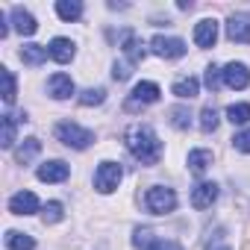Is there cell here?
I'll list each match as a JSON object with an SVG mask.
<instances>
[{
	"label": "cell",
	"mask_w": 250,
	"mask_h": 250,
	"mask_svg": "<svg viewBox=\"0 0 250 250\" xmlns=\"http://www.w3.org/2000/svg\"><path fill=\"white\" fill-rule=\"evenodd\" d=\"M9 36V24H6V15L0 12V39H6Z\"/></svg>",
	"instance_id": "cell-34"
},
{
	"label": "cell",
	"mask_w": 250,
	"mask_h": 250,
	"mask_svg": "<svg viewBox=\"0 0 250 250\" xmlns=\"http://www.w3.org/2000/svg\"><path fill=\"white\" fill-rule=\"evenodd\" d=\"M209 165H212V150H191L188 153V168L194 174H203Z\"/></svg>",
	"instance_id": "cell-23"
},
{
	"label": "cell",
	"mask_w": 250,
	"mask_h": 250,
	"mask_svg": "<svg viewBox=\"0 0 250 250\" xmlns=\"http://www.w3.org/2000/svg\"><path fill=\"white\" fill-rule=\"evenodd\" d=\"M215 200H218V186H215V183H200V186H194V191H191V206H194V209H209Z\"/></svg>",
	"instance_id": "cell-14"
},
{
	"label": "cell",
	"mask_w": 250,
	"mask_h": 250,
	"mask_svg": "<svg viewBox=\"0 0 250 250\" xmlns=\"http://www.w3.org/2000/svg\"><path fill=\"white\" fill-rule=\"evenodd\" d=\"M62 218H65V209H62V203H56V200L42 209V221H44V224H56V221H62Z\"/></svg>",
	"instance_id": "cell-29"
},
{
	"label": "cell",
	"mask_w": 250,
	"mask_h": 250,
	"mask_svg": "<svg viewBox=\"0 0 250 250\" xmlns=\"http://www.w3.org/2000/svg\"><path fill=\"white\" fill-rule=\"evenodd\" d=\"M9 212L12 215H33V212H39V197L33 191H18L9 197Z\"/></svg>",
	"instance_id": "cell-11"
},
{
	"label": "cell",
	"mask_w": 250,
	"mask_h": 250,
	"mask_svg": "<svg viewBox=\"0 0 250 250\" xmlns=\"http://www.w3.org/2000/svg\"><path fill=\"white\" fill-rule=\"evenodd\" d=\"M221 77H224V85H229V88H247V85H250V71H247V65H241V62L224 65Z\"/></svg>",
	"instance_id": "cell-9"
},
{
	"label": "cell",
	"mask_w": 250,
	"mask_h": 250,
	"mask_svg": "<svg viewBox=\"0 0 250 250\" xmlns=\"http://www.w3.org/2000/svg\"><path fill=\"white\" fill-rule=\"evenodd\" d=\"M150 50L162 59H180L186 53V42L183 39H168V36H153Z\"/></svg>",
	"instance_id": "cell-7"
},
{
	"label": "cell",
	"mask_w": 250,
	"mask_h": 250,
	"mask_svg": "<svg viewBox=\"0 0 250 250\" xmlns=\"http://www.w3.org/2000/svg\"><path fill=\"white\" fill-rule=\"evenodd\" d=\"M133 244H136L139 250H183L174 238H159V235H156L153 229H147V227H139V229H136Z\"/></svg>",
	"instance_id": "cell-6"
},
{
	"label": "cell",
	"mask_w": 250,
	"mask_h": 250,
	"mask_svg": "<svg viewBox=\"0 0 250 250\" xmlns=\"http://www.w3.org/2000/svg\"><path fill=\"white\" fill-rule=\"evenodd\" d=\"M106 100V91L103 88H85L83 94H80V103L83 106H100Z\"/></svg>",
	"instance_id": "cell-30"
},
{
	"label": "cell",
	"mask_w": 250,
	"mask_h": 250,
	"mask_svg": "<svg viewBox=\"0 0 250 250\" xmlns=\"http://www.w3.org/2000/svg\"><path fill=\"white\" fill-rule=\"evenodd\" d=\"M227 39L250 44V15H229L227 18Z\"/></svg>",
	"instance_id": "cell-10"
},
{
	"label": "cell",
	"mask_w": 250,
	"mask_h": 250,
	"mask_svg": "<svg viewBox=\"0 0 250 250\" xmlns=\"http://www.w3.org/2000/svg\"><path fill=\"white\" fill-rule=\"evenodd\" d=\"M12 24H15V30H18L21 36H33V33L39 30L36 18H33L24 6H15V9H12Z\"/></svg>",
	"instance_id": "cell-16"
},
{
	"label": "cell",
	"mask_w": 250,
	"mask_h": 250,
	"mask_svg": "<svg viewBox=\"0 0 250 250\" xmlns=\"http://www.w3.org/2000/svg\"><path fill=\"white\" fill-rule=\"evenodd\" d=\"M42 150V142L39 139H24V145L15 150V162H21V165H27V162H33V156Z\"/></svg>",
	"instance_id": "cell-22"
},
{
	"label": "cell",
	"mask_w": 250,
	"mask_h": 250,
	"mask_svg": "<svg viewBox=\"0 0 250 250\" xmlns=\"http://www.w3.org/2000/svg\"><path fill=\"white\" fill-rule=\"evenodd\" d=\"M124 142H127L130 153L142 165H156L159 156H162V142L156 139V133L147 127V124H133V127L124 133Z\"/></svg>",
	"instance_id": "cell-1"
},
{
	"label": "cell",
	"mask_w": 250,
	"mask_h": 250,
	"mask_svg": "<svg viewBox=\"0 0 250 250\" xmlns=\"http://www.w3.org/2000/svg\"><path fill=\"white\" fill-rule=\"evenodd\" d=\"M171 124L177 130H188V124H191V112L186 106H174L171 109Z\"/></svg>",
	"instance_id": "cell-26"
},
{
	"label": "cell",
	"mask_w": 250,
	"mask_h": 250,
	"mask_svg": "<svg viewBox=\"0 0 250 250\" xmlns=\"http://www.w3.org/2000/svg\"><path fill=\"white\" fill-rule=\"evenodd\" d=\"M232 147H235V150H241V153H250V130L238 133V136L232 139Z\"/></svg>",
	"instance_id": "cell-33"
},
{
	"label": "cell",
	"mask_w": 250,
	"mask_h": 250,
	"mask_svg": "<svg viewBox=\"0 0 250 250\" xmlns=\"http://www.w3.org/2000/svg\"><path fill=\"white\" fill-rule=\"evenodd\" d=\"M121 177H124V168L118 162H100V168L94 171V188L100 194H109V191L118 188Z\"/></svg>",
	"instance_id": "cell-4"
},
{
	"label": "cell",
	"mask_w": 250,
	"mask_h": 250,
	"mask_svg": "<svg viewBox=\"0 0 250 250\" xmlns=\"http://www.w3.org/2000/svg\"><path fill=\"white\" fill-rule=\"evenodd\" d=\"M147 209H150L153 215H168V212H174V209H177V194H174V188L153 186V188L147 191Z\"/></svg>",
	"instance_id": "cell-5"
},
{
	"label": "cell",
	"mask_w": 250,
	"mask_h": 250,
	"mask_svg": "<svg viewBox=\"0 0 250 250\" xmlns=\"http://www.w3.org/2000/svg\"><path fill=\"white\" fill-rule=\"evenodd\" d=\"M200 130H203V133H215V130H218V112H215L212 106H206V109L200 112Z\"/></svg>",
	"instance_id": "cell-28"
},
{
	"label": "cell",
	"mask_w": 250,
	"mask_h": 250,
	"mask_svg": "<svg viewBox=\"0 0 250 250\" xmlns=\"http://www.w3.org/2000/svg\"><path fill=\"white\" fill-rule=\"evenodd\" d=\"M227 121L229 124H247L250 121V103H232V106H227Z\"/></svg>",
	"instance_id": "cell-25"
},
{
	"label": "cell",
	"mask_w": 250,
	"mask_h": 250,
	"mask_svg": "<svg viewBox=\"0 0 250 250\" xmlns=\"http://www.w3.org/2000/svg\"><path fill=\"white\" fill-rule=\"evenodd\" d=\"M68 174H71V168L62 159H50V162H44L39 168V180L42 183H62V180H68Z\"/></svg>",
	"instance_id": "cell-13"
},
{
	"label": "cell",
	"mask_w": 250,
	"mask_h": 250,
	"mask_svg": "<svg viewBox=\"0 0 250 250\" xmlns=\"http://www.w3.org/2000/svg\"><path fill=\"white\" fill-rule=\"evenodd\" d=\"M74 53H77V50H74V42H71V39H62V36H59V39L50 42V56H53L59 65H68V62L74 59Z\"/></svg>",
	"instance_id": "cell-17"
},
{
	"label": "cell",
	"mask_w": 250,
	"mask_h": 250,
	"mask_svg": "<svg viewBox=\"0 0 250 250\" xmlns=\"http://www.w3.org/2000/svg\"><path fill=\"white\" fill-rule=\"evenodd\" d=\"M56 15L62 21H77L83 15V3H80V0H59V3H56Z\"/></svg>",
	"instance_id": "cell-21"
},
{
	"label": "cell",
	"mask_w": 250,
	"mask_h": 250,
	"mask_svg": "<svg viewBox=\"0 0 250 250\" xmlns=\"http://www.w3.org/2000/svg\"><path fill=\"white\" fill-rule=\"evenodd\" d=\"M18 56H21L24 65H42L50 56V47H44V44H24Z\"/></svg>",
	"instance_id": "cell-18"
},
{
	"label": "cell",
	"mask_w": 250,
	"mask_h": 250,
	"mask_svg": "<svg viewBox=\"0 0 250 250\" xmlns=\"http://www.w3.org/2000/svg\"><path fill=\"white\" fill-rule=\"evenodd\" d=\"M130 68H133V65H130V62H121V65H118V62H115V65H112V80H118V83H124V80H127V77H130V74H133V71H130Z\"/></svg>",
	"instance_id": "cell-32"
},
{
	"label": "cell",
	"mask_w": 250,
	"mask_h": 250,
	"mask_svg": "<svg viewBox=\"0 0 250 250\" xmlns=\"http://www.w3.org/2000/svg\"><path fill=\"white\" fill-rule=\"evenodd\" d=\"M218 42V21L215 18H203L194 27V44L197 47H212Z\"/></svg>",
	"instance_id": "cell-12"
},
{
	"label": "cell",
	"mask_w": 250,
	"mask_h": 250,
	"mask_svg": "<svg viewBox=\"0 0 250 250\" xmlns=\"http://www.w3.org/2000/svg\"><path fill=\"white\" fill-rule=\"evenodd\" d=\"M6 247H9V250H36V241H33V235H27V232L9 229V232H6Z\"/></svg>",
	"instance_id": "cell-20"
},
{
	"label": "cell",
	"mask_w": 250,
	"mask_h": 250,
	"mask_svg": "<svg viewBox=\"0 0 250 250\" xmlns=\"http://www.w3.org/2000/svg\"><path fill=\"white\" fill-rule=\"evenodd\" d=\"M159 85L156 83H136V88H133V94L127 97V103H124V109L127 112H142L145 106H150V103H156L159 100Z\"/></svg>",
	"instance_id": "cell-3"
},
{
	"label": "cell",
	"mask_w": 250,
	"mask_h": 250,
	"mask_svg": "<svg viewBox=\"0 0 250 250\" xmlns=\"http://www.w3.org/2000/svg\"><path fill=\"white\" fill-rule=\"evenodd\" d=\"M56 139L62 142V145H68V147H74V150H85L91 142H94V133L91 130H83V127H77L74 121H62V124H56Z\"/></svg>",
	"instance_id": "cell-2"
},
{
	"label": "cell",
	"mask_w": 250,
	"mask_h": 250,
	"mask_svg": "<svg viewBox=\"0 0 250 250\" xmlns=\"http://www.w3.org/2000/svg\"><path fill=\"white\" fill-rule=\"evenodd\" d=\"M121 50H124V56H127L130 65H139L145 59V42L133 30H124L121 33Z\"/></svg>",
	"instance_id": "cell-8"
},
{
	"label": "cell",
	"mask_w": 250,
	"mask_h": 250,
	"mask_svg": "<svg viewBox=\"0 0 250 250\" xmlns=\"http://www.w3.org/2000/svg\"><path fill=\"white\" fill-rule=\"evenodd\" d=\"M180 100H194L197 97V91H200V83H197V77H183V80H177L174 83V88H171Z\"/></svg>",
	"instance_id": "cell-19"
},
{
	"label": "cell",
	"mask_w": 250,
	"mask_h": 250,
	"mask_svg": "<svg viewBox=\"0 0 250 250\" xmlns=\"http://www.w3.org/2000/svg\"><path fill=\"white\" fill-rule=\"evenodd\" d=\"M0 77H3V100L15 103V74L9 68H0Z\"/></svg>",
	"instance_id": "cell-27"
},
{
	"label": "cell",
	"mask_w": 250,
	"mask_h": 250,
	"mask_svg": "<svg viewBox=\"0 0 250 250\" xmlns=\"http://www.w3.org/2000/svg\"><path fill=\"white\" fill-rule=\"evenodd\" d=\"M203 83H206V85H209V88L215 91V88H218V85L224 83V77H221V68L209 65V68H206V77H203Z\"/></svg>",
	"instance_id": "cell-31"
},
{
	"label": "cell",
	"mask_w": 250,
	"mask_h": 250,
	"mask_svg": "<svg viewBox=\"0 0 250 250\" xmlns=\"http://www.w3.org/2000/svg\"><path fill=\"white\" fill-rule=\"evenodd\" d=\"M15 124H18L15 115H3V118H0V127H3L0 145H3V147H12V145H15Z\"/></svg>",
	"instance_id": "cell-24"
},
{
	"label": "cell",
	"mask_w": 250,
	"mask_h": 250,
	"mask_svg": "<svg viewBox=\"0 0 250 250\" xmlns=\"http://www.w3.org/2000/svg\"><path fill=\"white\" fill-rule=\"evenodd\" d=\"M47 88H50V97H56V100H68V97L74 94V80H71L68 74H53L50 83H47Z\"/></svg>",
	"instance_id": "cell-15"
}]
</instances>
